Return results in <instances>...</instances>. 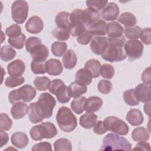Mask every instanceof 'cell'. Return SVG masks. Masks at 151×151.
I'll use <instances>...</instances> for the list:
<instances>
[{"label": "cell", "instance_id": "obj_15", "mask_svg": "<svg viewBox=\"0 0 151 151\" xmlns=\"http://www.w3.org/2000/svg\"><path fill=\"white\" fill-rule=\"evenodd\" d=\"M25 70V64L21 59H17L8 64V74L10 76H21Z\"/></svg>", "mask_w": 151, "mask_h": 151}, {"label": "cell", "instance_id": "obj_45", "mask_svg": "<svg viewBox=\"0 0 151 151\" xmlns=\"http://www.w3.org/2000/svg\"><path fill=\"white\" fill-rule=\"evenodd\" d=\"M31 69L32 72L35 74H45L46 73L45 61H34L31 63Z\"/></svg>", "mask_w": 151, "mask_h": 151}, {"label": "cell", "instance_id": "obj_12", "mask_svg": "<svg viewBox=\"0 0 151 151\" xmlns=\"http://www.w3.org/2000/svg\"><path fill=\"white\" fill-rule=\"evenodd\" d=\"M108 44V39L106 37H95L90 43L91 51L96 55H101L105 51Z\"/></svg>", "mask_w": 151, "mask_h": 151}, {"label": "cell", "instance_id": "obj_18", "mask_svg": "<svg viewBox=\"0 0 151 151\" xmlns=\"http://www.w3.org/2000/svg\"><path fill=\"white\" fill-rule=\"evenodd\" d=\"M103 106L102 99L97 96H91L86 99L84 103V110L88 113L99 111Z\"/></svg>", "mask_w": 151, "mask_h": 151}, {"label": "cell", "instance_id": "obj_19", "mask_svg": "<svg viewBox=\"0 0 151 151\" xmlns=\"http://www.w3.org/2000/svg\"><path fill=\"white\" fill-rule=\"evenodd\" d=\"M46 72L51 76H58L63 71V66L60 60L51 58L45 61Z\"/></svg>", "mask_w": 151, "mask_h": 151}, {"label": "cell", "instance_id": "obj_26", "mask_svg": "<svg viewBox=\"0 0 151 151\" xmlns=\"http://www.w3.org/2000/svg\"><path fill=\"white\" fill-rule=\"evenodd\" d=\"M97 116L93 113H86L83 114L80 118V126L87 129H90L94 127L97 122Z\"/></svg>", "mask_w": 151, "mask_h": 151}, {"label": "cell", "instance_id": "obj_36", "mask_svg": "<svg viewBox=\"0 0 151 151\" xmlns=\"http://www.w3.org/2000/svg\"><path fill=\"white\" fill-rule=\"evenodd\" d=\"M54 150L71 151L72 150V145L69 140L66 138H60L57 139L54 143Z\"/></svg>", "mask_w": 151, "mask_h": 151}, {"label": "cell", "instance_id": "obj_30", "mask_svg": "<svg viewBox=\"0 0 151 151\" xmlns=\"http://www.w3.org/2000/svg\"><path fill=\"white\" fill-rule=\"evenodd\" d=\"M70 14L68 12L62 11L58 12L55 16V22L57 27L61 28H68L70 24Z\"/></svg>", "mask_w": 151, "mask_h": 151}, {"label": "cell", "instance_id": "obj_8", "mask_svg": "<svg viewBox=\"0 0 151 151\" xmlns=\"http://www.w3.org/2000/svg\"><path fill=\"white\" fill-rule=\"evenodd\" d=\"M29 10L27 1L18 0L13 2L11 6V15L12 19L17 24H23L28 17Z\"/></svg>", "mask_w": 151, "mask_h": 151}, {"label": "cell", "instance_id": "obj_24", "mask_svg": "<svg viewBox=\"0 0 151 151\" xmlns=\"http://www.w3.org/2000/svg\"><path fill=\"white\" fill-rule=\"evenodd\" d=\"M123 27L117 22H111L107 24L106 34L109 38H120L123 36Z\"/></svg>", "mask_w": 151, "mask_h": 151}, {"label": "cell", "instance_id": "obj_43", "mask_svg": "<svg viewBox=\"0 0 151 151\" xmlns=\"http://www.w3.org/2000/svg\"><path fill=\"white\" fill-rule=\"evenodd\" d=\"M100 73L102 77L111 79L114 75V68L112 65L106 63L101 65Z\"/></svg>", "mask_w": 151, "mask_h": 151}, {"label": "cell", "instance_id": "obj_40", "mask_svg": "<svg viewBox=\"0 0 151 151\" xmlns=\"http://www.w3.org/2000/svg\"><path fill=\"white\" fill-rule=\"evenodd\" d=\"M124 101L129 106H137L139 104V101L137 99L134 93V89H129L125 91L123 93Z\"/></svg>", "mask_w": 151, "mask_h": 151}, {"label": "cell", "instance_id": "obj_37", "mask_svg": "<svg viewBox=\"0 0 151 151\" xmlns=\"http://www.w3.org/2000/svg\"><path fill=\"white\" fill-rule=\"evenodd\" d=\"M16 55V51L8 45H4L1 47L0 57L2 60L8 61L12 60Z\"/></svg>", "mask_w": 151, "mask_h": 151}, {"label": "cell", "instance_id": "obj_42", "mask_svg": "<svg viewBox=\"0 0 151 151\" xmlns=\"http://www.w3.org/2000/svg\"><path fill=\"white\" fill-rule=\"evenodd\" d=\"M141 28L139 26H134L130 28H126L124 29V35L129 40H137L140 37Z\"/></svg>", "mask_w": 151, "mask_h": 151}, {"label": "cell", "instance_id": "obj_3", "mask_svg": "<svg viewBox=\"0 0 151 151\" xmlns=\"http://www.w3.org/2000/svg\"><path fill=\"white\" fill-rule=\"evenodd\" d=\"M56 120L60 129L65 132L73 131L77 126V120L71 110L65 106L61 107L56 115Z\"/></svg>", "mask_w": 151, "mask_h": 151}, {"label": "cell", "instance_id": "obj_53", "mask_svg": "<svg viewBox=\"0 0 151 151\" xmlns=\"http://www.w3.org/2000/svg\"><path fill=\"white\" fill-rule=\"evenodd\" d=\"M139 38L145 44L149 45L150 44V28H145L141 30Z\"/></svg>", "mask_w": 151, "mask_h": 151}, {"label": "cell", "instance_id": "obj_57", "mask_svg": "<svg viewBox=\"0 0 151 151\" xmlns=\"http://www.w3.org/2000/svg\"><path fill=\"white\" fill-rule=\"evenodd\" d=\"M8 99L10 103L14 104L15 103H17L18 102H19L21 101V99L19 97L18 93V90H14L11 91L8 95Z\"/></svg>", "mask_w": 151, "mask_h": 151}, {"label": "cell", "instance_id": "obj_23", "mask_svg": "<svg viewBox=\"0 0 151 151\" xmlns=\"http://www.w3.org/2000/svg\"><path fill=\"white\" fill-rule=\"evenodd\" d=\"M87 30L92 35L96 37L105 35L107 31V24L104 20L100 19L96 23L88 27Z\"/></svg>", "mask_w": 151, "mask_h": 151}, {"label": "cell", "instance_id": "obj_27", "mask_svg": "<svg viewBox=\"0 0 151 151\" xmlns=\"http://www.w3.org/2000/svg\"><path fill=\"white\" fill-rule=\"evenodd\" d=\"M77 58L74 51L72 50H68L63 57L64 67L68 70L73 69L77 64Z\"/></svg>", "mask_w": 151, "mask_h": 151}, {"label": "cell", "instance_id": "obj_33", "mask_svg": "<svg viewBox=\"0 0 151 151\" xmlns=\"http://www.w3.org/2000/svg\"><path fill=\"white\" fill-rule=\"evenodd\" d=\"M86 100V98L84 96H80L74 98L71 103L72 110L77 114H81L84 110V107Z\"/></svg>", "mask_w": 151, "mask_h": 151}, {"label": "cell", "instance_id": "obj_58", "mask_svg": "<svg viewBox=\"0 0 151 151\" xmlns=\"http://www.w3.org/2000/svg\"><path fill=\"white\" fill-rule=\"evenodd\" d=\"M141 78L142 81L147 84H150V67L146 68L142 74Z\"/></svg>", "mask_w": 151, "mask_h": 151}, {"label": "cell", "instance_id": "obj_21", "mask_svg": "<svg viewBox=\"0 0 151 151\" xmlns=\"http://www.w3.org/2000/svg\"><path fill=\"white\" fill-rule=\"evenodd\" d=\"M126 120L131 125L137 126L143 123L144 118L140 110L131 109L126 114Z\"/></svg>", "mask_w": 151, "mask_h": 151}, {"label": "cell", "instance_id": "obj_61", "mask_svg": "<svg viewBox=\"0 0 151 151\" xmlns=\"http://www.w3.org/2000/svg\"><path fill=\"white\" fill-rule=\"evenodd\" d=\"M150 102L149 101L148 102H146L144 106V111L146 114H147L149 116H150Z\"/></svg>", "mask_w": 151, "mask_h": 151}, {"label": "cell", "instance_id": "obj_59", "mask_svg": "<svg viewBox=\"0 0 151 151\" xmlns=\"http://www.w3.org/2000/svg\"><path fill=\"white\" fill-rule=\"evenodd\" d=\"M150 143L145 141L139 142L136 145L135 147L133 150H150Z\"/></svg>", "mask_w": 151, "mask_h": 151}, {"label": "cell", "instance_id": "obj_38", "mask_svg": "<svg viewBox=\"0 0 151 151\" xmlns=\"http://www.w3.org/2000/svg\"><path fill=\"white\" fill-rule=\"evenodd\" d=\"M28 118L31 123L35 124L41 122L44 120V119L40 116L38 111L37 110L35 102L32 103L29 105Z\"/></svg>", "mask_w": 151, "mask_h": 151}, {"label": "cell", "instance_id": "obj_39", "mask_svg": "<svg viewBox=\"0 0 151 151\" xmlns=\"http://www.w3.org/2000/svg\"><path fill=\"white\" fill-rule=\"evenodd\" d=\"M55 38L60 41H66L70 38V32L68 28H61L57 27L51 32Z\"/></svg>", "mask_w": 151, "mask_h": 151}, {"label": "cell", "instance_id": "obj_31", "mask_svg": "<svg viewBox=\"0 0 151 151\" xmlns=\"http://www.w3.org/2000/svg\"><path fill=\"white\" fill-rule=\"evenodd\" d=\"M132 138L135 142L146 141L149 139L150 135L149 132L143 127L135 128L132 133Z\"/></svg>", "mask_w": 151, "mask_h": 151}, {"label": "cell", "instance_id": "obj_29", "mask_svg": "<svg viewBox=\"0 0 151 151\" xmlns=\"http://www.w3.org/2000/svg\"><path fill=\"white\" fill-rule=\"evenodd\" d=\"M116 19L118 22L123 24L126 28L134 27L137 22L136 17L134 15V14L130 12H125L122 13Z\"/></svg>", "mask_w": 151, "mask_h": 151}, {"label": "cell", "instance_id": "obj_52", "mask_svg": "<svg viewBox=\"0 0 151 151\" xmlns=\"http://www.w3.org/2000/svg\"><path fill=\"white\" fill-rule=\"evenodd\" d=\"M32 151H51V145L48 142H40L34 145L32 149Z\"/></svg>", "mask_w": 151, "mask_h": 151}, {"label": "cell", "instance_id": "obj_60", "mask_svg": "<svg viewBox=\"0 0 151 151\" xmlns=\"http://www.w3.org/2000/svg\"><path fill=\"white\" fill-rule=\"evenodd\" d=\"M1 132V145H0V147H2L3 146L5 145L8 142V140H9V136H8V134L4 132L3 130H1L0 131Z\"/></svg>", "mask_w": 151, "mask_h": 151}, {"label": "cell", "instance_id": "obj_47", "mask_svg": "<svg viewBox=\"0 0 151 151\" xmlns=\"http://www.w3.org/2000/svg\"><path fill=\"white\" fill-rule=\"evenodd\" d=\"M26 40V36L22 34L19 37L15 38H9L8 42L9 44L17 49H22L25 44Z\"/></svg>", "mask_w": 151, "mask_h": 151}, {"label": "cell", "instance_id": "obj_1", "mask_svg": "<svg viewBox=\"0 0 151 151\" xmlns=\"http://www.w3.org/2000/svg\"><path fill=\"white\" fill-rule=\"evenodd\" d=\"M108 44L103 53L102 58L107 61L119 62L126 58V55L124 51L125 38L124 36L120 38H107Z\"/></svg>", "mask_w": 151, "mask_h": 151}, {"label": "cell", "instance_id": "obj_2", "mask_svg": "<svg viewBox=\"0 0 151 151\" xmlns=\"http://www.w3.org/2000/svg\"><path fill=\"white\" fill-rule=\"evenodd\" d=\"M132 145L124 137L114 133H108L103 140L100 150H130Z\"/></svg>", "mask_w": 151, "mask_h": 151}, {"label": "cell", "instance_id": "obj_13", "mask_svg": "<svg viewBox=\"0 0 151 151\" xmlns=\"http://www.w3.org/2000/svg\"><path fill=\"white\" fill-rule=\"evenodd\" d=\"M43 28V21L38 16L30 17L25 24L26 30L31 34H38L42 31Z\"/></svg>", "mask_w": 151, "mask_h": 151}, {"label": "cell", "instance_id": "obj_10", "mask_svg": "<svg viewBox=\"0 0 151 151\" xmlns=\"http://www.w3.org/2000/svg\"><path fill=\"white\" fill-rule=\"evenodd\" d=\"M120 12L118 5L114 2H109L102 9L101 15L103 19L107 21H113L117 19Z\"/></svg>", "mask_w": 151, "mask_h": 151}, {"label": "cell", "instance_id": "obj_5", "mask_svg": "<svg viewBox=\"0 0 151 151\" xmlns=\"http://www.w3.org/2000/svg\"><path fill=\"white\" fill-rule=\"evenodd\" d=\"M35 104L39 114L44 119H48L52 116L56 101L50 93H44L41 94L38 100L35 102Z\"/></svg>", "mask_w": 151, "mask_h": 151}, {"label": "cell", "instance_id": "obj_46", "mask_svg": "<svg viewBox=\"0 0 151 151\" xmlns=\"http://www.w3.org/2000/svg\"><path fill=\"white\" fill-rule=\"evenodd\" d=\"M107 3L108 1L106 0H88L86 1V5L88 8H91L97 11L103 9Z\"/></svg>", "mask_w": 151, "mask_h": 151}, {"label": "cell", "instance_id": "obj_28", "mask_svg": "<svg viewBox=\"0 0 151 151\" xmlns=\"http://www.w3.org/2000/svg\"><path fill=\"white\" fill-rule=\"evenodd\" d=\"M92 78L91 73L85 68L79 69L75 76L76 81L84 85H89L92 82Z\"/></svg>", "mask_w": 151, "mask_h": 151}, {"label": "cell", "instance_id": "obj_22", "mask_svg": "<svg viewBox=\"0 0 151 151\" xmlns=\"http://www.w3.org/2000/svg\"><path fill=\"white\" fill-rule=\"evenodd\" d=\"M11 141L12 144L18 149L25 147L29 142L27 135L25 133L21 132L13 133L11 137Z\"/></svg>", "mask_w": 151, "mask_h": 151}, {"label": "cell", "instance_id": "obj_55", "mask_svg": "<svg viewBox=\"0 0 151 151\" xmlns=\"http://www.w3.org/2000/svg\"><path fill=\"white\" fill-rule=\"evenodd\" d=\"M41 42H42L41 40L39 38L37 37H31L28 38V39L26 41V44H25L26 50L28 52H29V51L34 46Z\"/></svg>", "mask_w": 151, "mask_h": 151}, {"label": "cell", "instance_id": "obj_51", "mask_svg": "<svg viewBox=\"0 0 151 151\" xmlns=\"http://www.w3.org/2000/svg\"><path fill=\"white\" fill-rule=\"evenodd\" d=\"M83 10L81 9H76L74 10L70 15V23H81L83 24Z\"/></svg>", "mask_w": 151, "mask_h": 151}, {"label": "cell", "instance_id": "obj_48", "mask_svg": "<svg viewBox=\"0 0 151 151\" xmlns=\"http://www.w3.org/2000/svg\"><path fill=\"white\" fill-rule=\"evenodd\" d=\"M5 34L9 38H17L22 34L21 28L18 24L11 25L6 29Z\"/></svg>", "mask_w": 151, "mask_h": 151}, {"label": "cell", "instance_id": "obj_49", "mask_svg": "<svg viewBox=\"0 0 151 151\" xmlns=\"http://www.w3.org/2000/svg\"><path fill=\"white\" fill-rule=\"evenodd\" d=\"M0 129L3 131L9 130L12 126V121L5 113H1Z\"/></svg>", "mask_w": 151, "mask_h": 151}, {"label": "cell", "instance_id": "obj_44", "mask_svg": "<svg viewBox=\"0 0 151 151\" xmlns=\"http://www.w3.org/2000/svg\"><path fill=\"white\" fill-rule=\"evenodd\" d=\"M25 79L22 76H9L5 81V85L9 88H14L23 84Z\"/></svg>", "mask_w": 151, "mask_h": 151}, {"label": "cell", "instance_id": "obj_11", "mask_svg": "<svg viewBox=\"0 0 151 151\" xmlns=\"http://www.w3.org/2000/svg\"><path fill=\"white\" fill-rule=\"evenodd\" d=\"M32 60L37 61H45L48 57L49 51L47 47L41 43L34 46L29 51Z\"/></svg>", "mask_w": 151, "mask_h": 151}, {"label": "cell", "instance_id": "obj_4", "mask_svg": "<svg viewBox=\"0 0 151 151\" xmlns=\"http://www.w3.org/2000/svg\"><path fill=\"white\" fill-rule=\"evenodd\" d=\"M31 139L34 140H41L42 139H51L57 134L55 126L50 122H44L33 126L29 131Z\"/></svg>", "mask_w": 151, "mask_h": 151}, {"label": "cell", "instance_id": "obj_56", "mask_svg": "<svg viewBox=\"0 0 151 151\" xmlns=\"http://www.w3.org/2000/svg\"><path fill=\"white\" fill-rule=\"evenodd\" d=\"M107 129L104 124V123L101 120H99L94 126L93 132L99 135H101L104 134L107 132Z\"/></svg>", "mask_w": 151, "mask_h": 151}, {"label": "cell", "instance_id": "obj_16", "mask_svg": "<svg viewBox=\"0 0 151 151\" xmlns=\"http://www.w3.org/2000/svg\"><path fill=\"white\" fill-rule=\"evenodd\" d=\"M100 14L99 11L91 8H87L83 10V24L87 27H90L99 21Z\"/></svg>", "mask_w": 151, "mask_h": 151}, {"label": "cell", "instance_id": "obj_41", "mask_svg": "<svg viewBox=\"0 0 151 151\" xmlns=\"http://www.w3.org/2000/svg\"><path fill=\"white\" fill-rule=\"evenodd\" d=\"M68 30L70 34L73 37H78L81 34L84 32L87 29L86 26L81 23H70Z\"/></svg>", "mask_w": 151, "mask_h": 151}, {"label": "cell", "instance_id": "obj_54", "mask_svg": "<svg viewBox=\"0 0 151 151\" xmlns=\"http://www.w3.org/2000/svg\"><path fill=\"white\" fill-rule=\"evenodd\" d=\"M93 35L86 30L84 32L81 34L77 37V41L79 44L82 45H87L92 39Z\"/></svg>", "mask_w": 151, "mask_h": 151}, {"label": "cell", "instance_id": "obj_34", "mask_svg": "<svg viewBox=\"0 0 151 151\" xmlns=\"http://www.w3.org/2000/svg\"><path fill=\"white\" fill-rule=\"evenodd\" d=\"M67 44L66 42L61 41H55L51 45V51L54 55L61 57L67 51Z\"/></svg>", "mask_w": 151, "mask_h": 151}, {"label": "cell", "instance_id": "obj_6", "mask_svg": "<svg viewBox=\"0 0 151 151\" xmlns=\"http://www.w3.org/2000/svg\"><path fill=\"white\" fill-rule=\"evenodd\" d=\"M49 91L56 96L58 101L60 103H66L70 101L71 97L68 93V87L60 79H54L51 82Z\"/></svg>", "mask_w": 151, "mask_h": 151}, {"label": "cell", "instance_id": "obj_20", "mask_svg": "<svg viewBox=\"0 0 151 151\" xmlns=\"http://www.w3.org/2000/svg\"><path fill=\"white\" fill-rule=\"evenodd\" d=\"M29 112V107L23 102L15 103L11 109V113L14 119H21Z\"/></svg>", "mask_w": 151, "mask_h": 151}, {"label": "cell", "instance_id": "obj_32", "mask_svg": "<svg viewBox=\"0 0 151 151\" xmlns=\"http://www.w3.org/2000/svg\"><path fill=\"white\" fill-rule=\"evenodd\" d=\"M101 64L97 60L91 59L88 60L84 65V68L88 70L91 74L93 78H97L100 73Z\"/></svg>", "mask_w": 151, "mask_h": 151}, {"label": "cell", "instance_id": "obj_25", "mask_svg": "<svg viewBox=\"0 0 151 151\" xmlns=\"http://www.w3.org/2000/svg\"><path fill=\"white\" fill-rule=\"evenodd\" d=\"M68 90L71 97L76 98L85 94L87 92V87L86 85L79 83L75 81L70 84L68 87Z\"/></svg>", "mask_w": 151, "mask_h": 151}, {"label": "cell", "instance_id": "obj_35", "mask_svg": "<svg viewBox=\"0 0 151 151\" xmlns=\"http://www.w3.org/2000/svg\"><path fill=\"white\" fill-rule=\"evenodd\" d=\"M50 83V78L45 76L37 77L34 80V84L39 91H45L49 88Z\"/></svg>", "mask_w": 151, "mask_h": 151}, {"label": "cell", "instance_id": "obj_50", "mask_svg": "<svg viewBox=\"0 0 151 151\" xmlns=\"http://www.w3.org/2000/svg\"><path fill=\"white\" fill-rule=\"evenodd\" d=\"M97 88L100 93L107 94H109L112 89V83L109 80H101L99 82Z\"/></svg>", "mask_w": 151, "mask_h": 151}, {"label": "cell", "instance_id": "obj_9", "mask_svg": "<svg viewBox=\"0 0 151 151\" xmlns=\"http://www.w3.org/2000/svg\"><path fill=\"white\" fill-rule=\"evenodd\" d=\"M124 51L126 56L132 60L140 58L143 53V45L137 40H129L124 45Z\"/></svg>", "mask_w": 151, "mask_h": 151}, {"label": "cell", "instance_id": "obj_7", "mask_svg": "<svg viewBox=\"0 0 151 151\" xmlns=\"http://www.w3.org/2000/svg\"><path fill=\"white\" fill-rule=\"evenodd\" d=\"M103 123L107 130L122 136L128 134L129 126L123 120L116 116H111L106 117Z\"/></svg>", "mask_w": 151, "mask_h": 151}, {"label": "cell", "instance_id": "obj_14", "mask_svg": "<svg viewBox=\"0 0 151 151\" xmlns=\"http://www.w3.org/2000/svg\"><path fill=\"white\" fill-rule=\"evenodd\" d=\"M134 93L137 99L143 103L150 100V86L145 83H140L134 89Z\"/></svg>", "mask_w": 151, "mask_h": 151}, {"label": "cell", "instance_id": "obj_17", "mask_svg": "<svg viewBox=\"0 0 151 151\" xmlns=\"http://www.w3.org/2000/svg\"><path fill=\"white\" fill-rule=\"evenodd\" d=\"M17 90L21 100L24 102H29L36 96L35 89L29 84H25Z\"/></svg>", "mask_w": 151, "mask_h": 151}]
</instances>
